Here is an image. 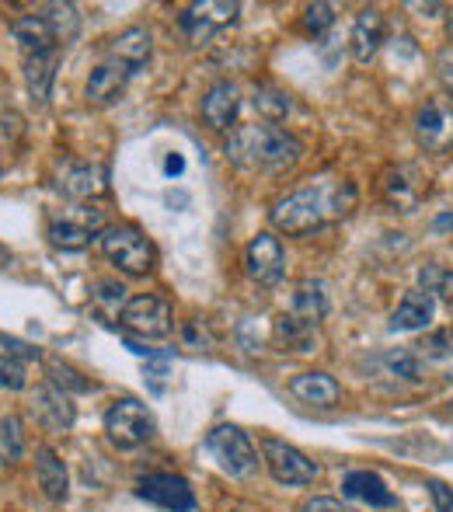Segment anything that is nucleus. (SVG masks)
<instances>
[{"label": "nucleus", "mask_w": 453, "mask_h": 512, "mask_svg": "<svg viewBox=\"0 0 453 512\" xmlns=\"http://www.w3.org/2000/svg\"><path fill=\"white\" fill-rule=\"evenodd\" d=\"M356 206V189L352 182H321V185H304V189L290 192L286 199H279L272 206L269 220L276 230L290 237L311 234V230L325 227L335 216H345Z\"/></svg>", "instance_id": "1"}, {"label": "nucleus", "mask_w": 453, "mask_h": 512, "mask_svg": "<svg viewBox=\"0 0 453 512\" xmlns=\"http://www.w3.org/2000/svg\"><path fill=\"white\" fill-rule=\"evenodd\" d=\"M304 154V143L279 126H241L227 143V157L248 171H283L293 168Z\"/></svg>", "instance_id": "2"}, {"label": "nucleus", "mask_w": 453, "mask_h": 512, "mask_svg": "<svg viewBox=\"0 0 453 512\" xmlns=\"http://www.w3.org/2000/svg\"><path fill=\"white\" fill-rule=\"evenodd\" d=\"M98 241H102L105 258H109L119 272H126V276H147L157 262V248L150 244V237L143 234V230L129 227V223H122V227H105Z\"/></svg>", "instance_id": "3"}, {"label": "nucleus", "mask_w": 453, "mask_h": 512, "mask_svg": "<svg viewBox=\"0 0 453 512\" xmlns=\"http://www.w3.org/2000/svg\"><path fill=\"white\" fill-rule=\"evenodd\" d=\"M206 450L220 464V471L230 478H251L258 471V453L251 446L248 432H241L237 425H217L206 436Z\"/></svg>", "instance_id": "4"}, {"label": "nucleus", "mask_w": 453, "mask_h": 512, "mask_svg": "<svg viewBox=\"0 0 453 512\" xmlns=\"http://www.w3.org/2000/svg\"><path fill=\"white\" fill-rule=\"evenodd\" d=\"M105 432H109V439L119 450H136V446H143L147 439H154L157 422L147 411V405H140V401H133V398H122V401H115L109 408V415H105Z\"/></svg>", "instance_id": "5"}, {"label": "nucleus", "mask_w": 453, "mask_h": 512, "mask_svg": "<svg viewBox=\"0 0 453 512\" xmlns=\"http://www.w3.org/2000/svg\"><path fill=\"white\" fill-rule=\"evenodd\" d=\"M119 321L122 328L136 331L143 338H168L175 331V310H171L168 300L154 297V293H143V297L126 300Z\"/></svg>", "instance_id": "6"}, {"label": "nucleus", "mask_w": 453, "mask_h": 512, "mask_svg": "<svg viewBox=\"0 0 453 512\" xmlns=\"http://www.w3.org/2000/svg\"><path fill=\"white\" fill-rule=\"evenodd\" d=\"M415 140L426 154H450L453 150V102L447 98H429L415 112Z\"/></svg>", "instance_id": "7"}, {"label": "nucleus", "mask_w": 453, "mask_h": 512, "mask_svg": "<svg viewBox=\"0 0 453 512\" xmlns=\"http://www.w3.org/2000/svg\"><path fill=\"white\" fill-rule=\"evenodd\" d=\"M262 460L265 467H269V474L279 481V485H311L314 478H318V467H314V460H307L304 453L297 450V446L283 443V439L276 436H265L262 439Z\"/></svg>", "instance_id": "8"}, {"label": "nucleus", "mask_w": 453, "mask_h": 512, "mask_svg": "<svg viewBox=\"0 0 453 512\" xmlns=\"http://www.w3.org/2000/svg\"><path fill=\"white\" fill-rule=\"evenodd\" d=\"M237 14H241V4H234V0H199V4L185 7V11L178 14V28H182L192 42H206L210 35L234 25Z\"/></svg>", "instance_id": "9"}, {"label": "nucleus", "mask_w": 453, "mask_h": 512, "mask_svg": "<svg viewBox=\"0 0 453 512\" xmlns=\"http://www.w3.org/2000/svg\"><path fill=\"white\" fill-rule=\"evenodd\" d=\"M136 495L168 512H192L196 509V492L182 474H147L136 481Z\"/></svg>", "instance_id": "10"}, {"label": "nucleus", "mask_w": 453, "mask_h": 512, "mask_svg": "<svg viewBox=\"0 0 453 512\" xmlns=\"http://www.w3.org/2000/svg\"><path fill=\"white\" fill-rule=\"evenodd\" d=\"M380 192H384V199L394 209L415 213L422 199H426L429 185H426V178H422V171L412 168V164H391V168L380 175Z\"/></svg>", "instance_id": "11"}, {"label": "nucleus", "mask_w": 453, "mask_h": 512, "mask_svg": "<svg viewBox=\"0 0 453 512\" xmlns=\"http://www.w3.org/2000/svg\"><path fill=\"white\" fill-rule=\"evenodd\" d=\"M244 265H248V276L255 279L258 286H276L286 272V255L279 237L272 234H255L244 248Z\"/></svg>", "instance_id": "12"}, {"label": "nucleus", "mask_w": 453, "mask_h": 512, "mask_svg": "<svg viewBox=\"0 0 453 512\" xmlns=\"http://www.w3.org/2000/svg\"><path fill=\"white\" fill-rule=\"evenodd\" d=\"M102 209H81V213H67L63 220L49 223V241L63 251H81L88 248L95 237H102Z\"/></svg>", "instance_id": "13"}, {"label": "nucleus", "mask_w": 453, "mask_h": 512, "mask_svg": "<svg viewBox=\"0 0 453 512\" xmlns=\"http://www.w3.org/2000/svg\"><path fill=\"white\" fill-rule=\"evenodd\" d=\"M32 411H35V418H39V422L46 425L49 432L70 429V425H74V418H77V408H74V401H70V394L60 391V387H53V384L35 387Z\"/></svg>", "instance_id": "14"}, {"label": "nucleus", "mask_w": 453, "mask_h": 512, "mask_svg": "<svg viewBox=\"0 0 453 512\" xmlns=\"http://www.w3.org/2000/svg\"><path fill=\"white\" fill-rule=\"evenodd\" d=\"M129 77H133V67H126V63H119V60H109L91 70L88 91H84V95H88L91 105H102V108L115 105L122 98V91H126Z\"/></svg>", "instance_id": "15"}, {"label": "nucleus", "mask_w": 453, "mask_h": 512, "mask_svg": "<svg viewBox=\"0 0 453 512\" xmlns=\"http://www.w3.org/2000/svg\"><path fill=\"white\" fill-rule=\"evenodd\" d=\"M237 112H241V95H237V88L230 81L213 84L203 95V122L210 129H217V133H227L234 126Z\"/></svg>", "instance_id": "16"}, {"label": "nucleus", "mask_w": 453, "mask_h": 512, "mask_svg": "<svg viewBox=\"0 0 453 512\" xmlns=\"http://www.w3.org/2000/svg\"><path fill=\"white\" fill-rule=\"evenodd\" d=\"M342 495L345 499L366 502L370 509H391L398 506V495L384 485V478L373 471H352L342 478Z\"/></svg>", "instance_id": "17"}, {"label": "nucleus", "mask_w": 453, "mask_h": 512, "mask_svg": "<svg viewBox=\"0 0 453 512\" xmlns=\"http://www.w3.org/2000/svg\"><path fill=\"white\" fill-rule=\"evenodd\" d=\"M380 42H384V14L377 7H363L352 21V35H349V46H352V56L359 63H370L377 56Z\"/></svg>", "instance_id": "18"}, {"label": "nucleus", "mask_w": 453, "mask_h": 512, "mask_svg": "<svg viewBox=\"0 0 453 512\" xmlns=\"http://www.w3.org/2000/svg\"><path fill=\"white\" fill-rule=\"evenodd\" d=\"M290 394L304 405H318V408H332L335 401L342 398V387L332 373H321V370H311V373H300V377L290 380Z\"/></svg>", "instance_id": "19"}, {"label": "nucleus", "mask_w": 453, "mask_h": 512, "mask_svg": "<svg viewBox=\"0 0 453 512\" xmlns=\"http://www.w3.org/2000/svg\"><path fill=\"white\" fill-rule=\"evenodd\" d=\"M35 478H39V488L49 502H67L70 474H67V464L56 457V450H49V446L35 450Z\"/></svg>", "instance_id": "20"}, {"label": "nucleus", "mask_w": 453, "mask_h": 512, "mask_svg": "<svg viewBox=\"0 0 453 512\" xmlns=\"http://www.w3.org/2000/svg\"><path fill=\"white\" fill-rule=\"evenodd\" d=\"M109 53H112V60H119L136 70L150 60V53H154V35H150L143 25H133V28H126V32L115 35L109 42Z\"/></svg>", "instance_id": "21"}, {"label": "nucleus", "mask_w": 453, "mask_h": 512, "mask_svg": "<svg viewBox=\"0 0 453 512\" xmlns=\"http://www.w3.org/2000/svg\"><path fill=\"white\" fill-rule=\"evenodd\" d=\"M433 297L422 290H408L405 297H401V304L394 307L391 314V331H419L426 328L429 321H433Z\"/></svg>", "instance_id": "22"}, {"label": "nucleus", "mask_w": 453, "mask_h": 512, "mask_svg": "<svg viewBox=\"0 0 453 512\" xmlns=\"http://www.w3.org/2000/svg\"><path fill=\"white\" fill-rule=\"evenodd\" d=\"M53 81H56V49H49V53H28L25 84H28V95H32V102L46 105L49 91H53Z\"/></svg>", "instance_id": "23"}, {"label": "nucleus", "mask_w": 453, "mask_h": 512, "mask_svg": "<svg viewBox=\"0 0 453 512\" xmlns=\"http://www.w3.org/2000/svg\"><path fill=\"white\" fill-rule=\"evenodd\" d=\"M11 35L28 53H49V49H56V35L42 14H21V18H14Z\"/></svg>", "instance_id": "24"}, {"label": "nucleus", "mask_w": 453, "mask_h": 512, "mask_svg": "<svg viewBox=\"0 0 453 512\" xmlns=\"http://www.w3.org/2000/svg\"><path fill=\"white\" fill-rule=\"evenodd\" d=\"M290 314L297 317V321H304V324H311V328H318V321L328 314L325 286L314 283V279H307V283H300V286H297V293H293Z\"/></svg>", "instance_id": "25"}, {"label": "nucleus", "mask_w": 453, "mask_h": 512, "mask_svg": "<svg viewBox=\"0 0 453 512\" xmlns=\"http://www.w3.org/2000/svg\"><path fill=\"white\" fill-rule=\"evenodd\" d=\"M39 14L49 21V28H53L56 46H60V42L67 46V42H74L77 32H81V14H77L74 4H49V7H42Z\"/></svg>", "instance_id": "26"}, {"label": "nucleus", "mask_w": 453, "mask_h": 512, "mask_svg": "<svg viewBox=\"0 0 453 512\" xmlns=\"http://www.w3.org/2000/svg\"><path fill=\"white\" fill-rule=\"evenodd\" d=\"M272 335H276V345H283V352L286 349L304 352L307 345H311V338H314V328H311V324H304V321H297L293 314H283L276 321V328H272Z\"/></svg>", "instance_id": "27"}, {"label": "nucleus", "mask_w": 453, "mask_h": 512, "mask_svg": "<svg viewBox=\"0 0 453 512\" xmlns=\"http://www.w3.org/2000/svg\"><path fill=\"white\" fill-rule=\"evenodd\" d=\"M380 363H384V370L391 373V377L408 380V384H419V380L426 377V370H422V359L415 356V349H394V352H387Z\"/></svg>", "instance_id": "28"}, {"label": "nucleus", "mask_w": 453, "mask_h": 512, "mask_svg": "<svg viewBox=\"0 0 453 512\" xmlns=\"http://www.w3.org/2000/svg\"><path fill=\"white\" fill-rule=\"evenodd\" d=\"M21 453H25V432H21V422L14 415H4L0 418V467L21 460Z\"/></svg>", "instance_id": "29"}, {"label": "nucleus", "mask_w": 453, "mask_h": 512, "mask_svg": "<svg viewBox=\"0 0 453 512\" xmlns=\"http://www.w3.org/2000/svg\"><path fill=\"white\" fill-rule=\"evenodd\" d=\"M419 283H422V293H429V297H443V300H453V272L447 265L440 262H429L419 269Z\"/></svg>", "instance_id": "30"}, {"label": "nucleus", "mask_w": 453, "mask_h": 512, "mask_svg": "<svg viewBox=\"0 0 453 512\" xmlns=\"http://www.w3.org/2000/svg\"><path fill=\"white\" fill-rule=\"evenodd\" d=\"M49 384L53 387H60V391H77V394H84V391H91V380H84L81 373L74 370V366H67V363H60V359H49Z\"/></svg>", "instance_id": "31"}, {"label": "nucleus", "mask_w": 453, "mask_h": 512, "mask_svg": "<svg viewBox=\"0 0 453 512\" xmlns=\"http://www.w3.org/2000/svg\"><path fill=\"white\" fill-rule=\"evenodd\" d=\"M98 171L95 168H88V164H77V168H70L67 175H63V192H67V196H74V199H88L91 192L98 189Z\"/></svg>", "instance_id": "32"}, {"label": "nucleus", "mask_w": 453, "mask_h": 512, "mask_svg": "<svg viewBox=\"0 0 453 512\" xmlns=\"http://www.w3.org/2000/svg\"><path fill=\"white\" fill-rule=\"evenodd\" d=\"M335 25V7L332 4H311L304 7V18H300V28H304L311 39H321L328 28Z\"/></svg>", "instance_id": "33"}, {"label": "nucleus", "mask_w": 453, "mask_h": 512, "mask_svg": "<svg viewBox=\"0 0 453 512\" xmlns=\"http://www.w3.org/2000/svg\"><path fill=\"white\" fill-rule=\"evenodd\" d=\"M255 108L265 115V119H283L290 112V98L276 88H258L255 91Z\"/></svg>", "instance_id": "34"}, {"label": "nucleus", "mask_w": 453, "mask_h": 512, "mask_svg": "<svg viewBox=\"0 0 453 512\" xmlns=\"http://www.w3.org/2000/svg\"><path fill=\"white\" fill-rule=\"evenodd\" d=\"M450 338H453V331H433V335H426L419 345H415V356H426V359H447L450 356Z\"/></svg>", "instance_id": "35"}, {"label": "nucleus", "mask_w": 453, "mask_h": 512, "mask_svg": "<svg viewBox=\"0 0 453 512\" xmlns=\"http://www.w3.org/2000/svg\"><path fill=\"white\" fill-rule=\"evenodd\" d=\"M25 363L14 356H0V387L7 391H25Z\"/></svg>", "instance_id": "36"}, {"label": "nucleus", "mask_w": 453, "mask_h": 512, "mask_svg": "<svg viewBox=\"0 0 453 512\" xmlns=\"http://www.w3.org/2000/svg\"><path fill=\"white\" fill-rule=\"evenodd\" d=\"M122 300H126V290H122L119 283H98L95 304H98V307L109 304V317H112V314H122V307H126Z\"/></svg>", "instance_id": "37"}, {"label": "nucleus", "mask_w": 453, "mask_h": 512, "mask_svg": "<svg viewBox=\"0 0 453 512\" xmlns=\"http://www.w3.org/2000/svg\"><path fill=\"white\" fill-rule=\"evenodd\" d=\"M300 512H359L352 506H342L339 499H328V495H314V499H307Z\"/></svg>", "instance_id": "38"}, {"label": "nucleus", "mask_w": 453, "mask_h": 512, "mask_svg": "<svg viewBox=\"0 0 453 512\" xmlns=\"http://www.w3.org/2000/svg\"><path fill=\"white\" fill-rule=\"evenodd\" d=\"M429 499H433L436 512H453V488L443 485V481H429Z\"/></svg>", "instance_id": "39"}, {"label": "nucleus", "mask_w": 453, "mask_h": 512, "mask_svg": "<svg viewBox=\"0 0 453 512\" xmlns=\"http://www.w3.org/2000/svg\"><path fill=\"white\" fill-rule=\"evenodd\" d=\"M164 377H168V373H164V366H147V380H150V387H154L157 394L164 391Z\"/></svg>", "instance_id": "40"}, {"label": "nucleus", "mask_w": 453, "mask_h": 512, "mask_svg": "<svg viewBox=\"0 0 453 512\" xmlns=\"http://www.w3.org/2000/svg\"><path fill=\"white\" fill-rule=\"evenodd\" d=\"M168 171H182V157H168Z\"/></svg>", "instance_id": "41"}, {"label": "nucleus", "mask_w": 453, "mask_h": 512, "mask_svg": "<svg viewBox=\"0 0 453 512\" xmlns=\"http://www.w3.org/2000/svg\"><path fill=\"white\" fill-rule=\"evenodd\" d=\"M447 32H450V42H453V11H450V18H447Z\"/></svg>", "instance_id": "42"}, {"label": "nucleus", "mask_w": 453, "mask_h": 512, "mask_svg": "<svg viewBox=\"0 0 453 512\" xmlns=\"http://www.w3.org/2000/svg\"><path fill=\"white\" fill-rule=\"evenodd\" d=\"M230 512H244V509H230Z\"/></svg>", "instance_id": "43"}]
</instances>
